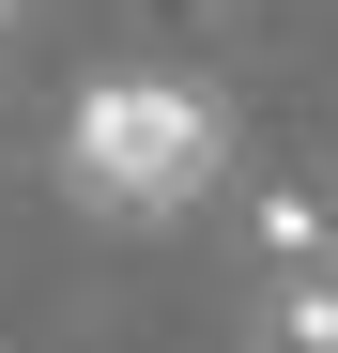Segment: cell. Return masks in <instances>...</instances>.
I'll list each match as a JSON object with an SVG mask.
<instances>
[{
	"label": "cell",
	"instance_id": "obj_1",
	"mask_svg": "<svg viewBox=\"0 0 338 353\" xmlns=\"http://www.w3.org/2000/svg\"><path fill=\"white\" fill-rule=\"evenodd\" d=\"M215 169H231V108L185 77H92L62 123V185L92 215H185L215 200Z\"/></svg>",
	"mask_w": 338,
	"mask_h": 353
},
{
	"label": "cell",
	"instance_id": "obj_2",
	"mask_svg": "<svg viewBox=\"0 0 338 353\" xmlns=\"http://www.w3.org/2000/svg\"><path fill=\"white\" fill-rule=\"evenodd\" d=\"M246 353H338V261H323V276H261Z\"/></svg>",
	"mask_w": 338,
	"mask_h": 353
},
{
	"label": "cell",
	"instance_id": "obj_3",
	"mask_svg": "<svg viewBox=\"0 0 338 353\" xmlns=\"http://www.w3.org/2000/svg\"><path fill=\"white\" fill-rule=\"evenodd\" d=\"M0 16H16V0H0Z\"/></svg>",
	"mask_w": 338,
	"mask_h": 353
}]
</instances>
